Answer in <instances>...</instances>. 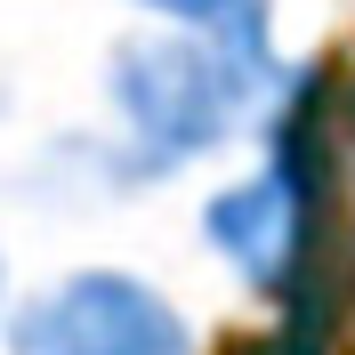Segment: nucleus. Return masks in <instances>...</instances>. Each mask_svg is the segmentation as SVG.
<instances>
[{
  "label": "nucleus",
  "mask_w": 355,
  "mask_h": 355,
  "mask_svg": "<svg viewBox=\"0 0 355 355\" xmlns=\"http://www.w3.org/2000/svg\"><path fill=\"white\" fill-rule=\"evenodd\" d=\"M275 81V57L243 41H218V33H137V41L113 49V113H121V146H130V170L154 178L178 162L218 154L226 137L243 130V113L259 105V89Z\"/></svg>",
  "instance_id": "obj_1"
},
{
  "label": "nucleus",
  "mask_w": 355,
  "mask_h": 355,
  "mask_svg": "<svg viewBox=\"0 0 355 355\" xmlns=\"http://www.w3.org/2000/svg\"><path fill=\"white\" fill-rule=\"evenodd\" d=\"M202 226H210V250L250 291L291 299L307 283V250H315V226H323V73L315 65H299L283 81L266 170L218 186L210 210H202Z\"/></svg>",
  "instance_id": "obj_2"
},
{
  "label": "nucleus",
  "mask_w": 355,
  "mask_h": 355,
  "mask_svg": "<svg viewBox=\"0 0 355 355\" xmlns=\"http://www.w3.org/2000/svg\"><path fill=\"white\" fill-rule=\"evenodd\" d=\"M8 355H194V323L121 266H81L8 315Z\"/></svg>",
  "instance_id": "obj_3"
},
{
  "label": "nucleus",
  "mask_w": 355,
  "mask_h": 355,
  "mask_svg": "<svg viewBox=\"0 0 355 355\" xmlns=\"http://www.w3.org/2000/svg\"><path fill=\"white\" fill-rule=\"evenodd\" d=\"M130 8H146L170 33H218V41H243V49H266L275 57V41H266V0H130Z\"/></svg>",
  "instance_id": "obj_4"
}]
</instances>
